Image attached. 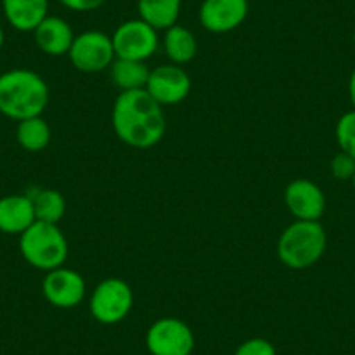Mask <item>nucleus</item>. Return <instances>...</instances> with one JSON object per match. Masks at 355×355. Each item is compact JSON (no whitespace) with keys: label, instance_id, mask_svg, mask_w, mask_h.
<instances>
[{"label":"nucleus","instance_id":"21","mask_svg":"<svg viewBox=\"0 0 355 355\" xmlns=\"http://www.w3.org/2000/svg\"><path fill=\"white\" fill-rule=\"evenodd\" d=\"M336 141L341 152L355 159V110L341 115L336 122Z\"/></svg>","mask_w":355,"mask_h":355},{"label":"nucleus","instance_id":"17","mask_svg":"<svg viewBox=\"0 0 355 355\" xmlns=\"http://www.w3.org/2000/svg\"><path fill=\"white\" fill-rule=\"evenodd\" d=\"M150 71L152 70L146 67V61L115 58V61L110 67V77L115 87L121 89V93H128V91L145 89Z\"/></svg>","mask_w":355,"mask_h":355},{"label":"nucleus","instance_id":"18","mask_svg":"<svg viewBox=\"0 0 355 355\" xmlns=\"http://www.w3.org/2000/svg\"><path fill=\"white\" fill-rule=\"evenodd\" d=\"M138 12L143 21L159 32L174 26L182 12V0H138Z\"/></svg>","mask_w":355,"mask_h":355},{"label":"nucleus","instance_id":"22","mask_svg":"<svg viewBox=\"0 0 355 355\" xmlns=\"http://www.w3.org/2000/svg\"><path fill=\"white\" fill-rule=\"evenodd\" d=\"M331 174L340 182H352L355 174V159L348 153L340 152L333 157L329 164Z\"/></svg>","mask_w":355,"mask_h":355},{"label":"nucleus","instance_id":"14","mask_svg":"<svg viewBox=\"0 0 355 355\" xmlns=\"http://www.w3.org/2000/svg\"><path fill=\"white\" fill-rule=\"evenodd\" d=\"M37 221L32 197L15 193L0 199V232L8 235H21Z\"/></svg>","mask_w":355,"mask_h":355},{"label":"nucleus","instance_id":"20","mask_svg":"<svg viewBox=\"0 0 355 355\" xmlns=\"http://www.w3.org/2000/svg\"><path fill=\"white\" fill-rule=\"evenodd\" d=\"M30 197H32L37 221L58 225L63 220L67 213V200L61 196V192L54 189H40L35 196Z\"/></svg>","mask_w":355,"mask_h":355},{"label":"nucleus","instance_id":"8","mask_svg":"<svg viewBox=\"0 0 355 355\" xmlns=\"http://www.w3.org/2000/svg\"><path fill=\"white\" fill-rule=\"evenodd\" d=\"M112 42L115 58L146 61L159 49V32L141 18L128 19L115 28Z\"/></svg>","mask_w":355,"mask_h":355},{"label":"nucleus","instance_id":"6","mask_svg":"<svg viewBox=\"0 0 355 355\" xmlns=\"http://www.w3.org/2000/svg\"><path fill=\"white\" fill-rule=\"evenodd\" d=\"M71 64L84 73H98L112 67L115 61V49L112 35L100 30H87L75 35L68 53Z\"/></svg>","mask_w":355,"mask_h":355},{"label":"nucleus","instance_id":"2","mask_svg":"<svg viewBox=\"0 0 355 355\" xmlns=\"http://www.w3.org/2000/svg\"><path fill=\"white\" fill-rule=\"evenodd\" d=\"M49 105V85L28 68L0 73V114L12 121L39 117Z\"/></svg>","mask_w":355,"mask_h":355},{"label":"nucleus","instance_id":"23","mask_svg":"<svg viewBox=\"0 0 355 355\" xmlns=\"http://www.w3.org/2000/svg\"><path fill=\"white\" fill-rule=\"evenodd\" d=\"M234 355H277V350L272 341L265 338H249L244 343L239 345Z\"/></svg>","mask_w":355,"mask_h":355},{"label":"nucleus","instance_id":"12","mask_svg":"<svg viewBox=\"0 0 355 355\" xmlns=\"http://www.w3.org/2000/svg\"><path fill=\"white\" fill-rule=\"evenodd\" d=\"M248 0H204L199 9V21L211 33H228L248 18Z\"/></svg>","mask_w":355,"mask_h":355},{"label":"nucleus","instance_id":"27","mask_svg":"<svg viewBox=\"0 0 355 355\" xmlns=\"http://www.w3.org/2000/svg\"><path fill=\"white\" fill-rule=\"evenodd\" d=\"M352 187H354V192H355V174H354V178H352Z\"/></svg>","mask_w":355,"mask_h":355},{"label":"nucleus","instance_id":"9","mask_svg":"<svg viewBox=\"0 0 355 355\" xmlns=\"http://www.w3.org/2000/svg\"><path fill=\"white\" fill-rule=\"evenodd\" d=\"M87 293L84 277L73 268L60 266L46 272L42 281V295L56 309L70 310L80 305Z\"/></svg>","mask_w":355,"mask_h":355},{"label":"nucleus","instance_id":"26","mask_svg":"<svg viewBox=\"0 0 355 355\" xmlns=\"http://www.w3.org/2000/svg\"><path fill=\"white\" fill-rule=\"evenodd\" d=\"M4 42H6V33H4V28L0 26V49H2Z\"/></svg>","mask_w":355,"mask_h":355},{"label":"nucleus","instance_id":"3","mask_svg":"<svg viewBox=\"0 0 355 355\" xmlns=\"http://www.w3.org/2000/svg\"><path fill=\"white\" fill-rule=\"evenodd\" d=\"M326 248L327 234L319 221L296 220L279 237L277 254L293 270H305L322 258Z\"/></svg>","mask_w":355,"mask_h":355},{"label":"nucleus","instance_id":"7","mask_svg":"<svg viewBox=\"0 0 355 355\" xmlns=\"http://www.w3.org/2000/svg\"><path fill=\"white\" fill-rule=\"evenodd\" d=\"M146 350L152 355H192L196 336L192 327L176 317H162L148 327Z\"/></svg>","mask_w":355,"mask_h":355},{"label":"nucleus","instance_id":"15","mask_svg":"<svg viewBox=\"0 0 355 355\" xmlns=\"http://www.w3.org/2000/svg\"><path fill=\"white\" fill-rule=\"evenodd\" d=\"M9 25L18 32H33L49 16V0H2Z\"/></svg>","mask_w":355,"mask_h":355},{"label":"nucleus","instance_id":"28","mask_svg":"<svg viewBox=\"0 0 355 355\" xmlns=\"http://www.w3.org/2000/svg\"><path fill=\"white\" fill-rule=\"evenodd\" d=\"M352 42H354V47H355V32H354V37H352Z\"/></svg>","mask_w":355,"mask_h":355},{"label":"nucleus","instance_id":"16","mask_svg":"<svg viewBox=\"0 0 355 355\" xmlns=\"http://www.w3.org/2000/svg\"><path fill=\"white\" fill-rule=\"evenodd\" d=\"M197 39L187 26L174 25L166 30L164 35V51L171 63L182 67V64L190 63L197 56Z\"/></svg>","mask_w":355,"mask_h":355},{"label":"nucleus","instance_id":"25","mask_svg":"<svg viewBox=\"0 0 355 355\" xmlns=\"http://www.w3.org/2000/svg\"><path fill=\"white\" fill-rule=\"evenodd\" d=\"M348 96H350L352 107H354V110H355V70L352 71L350 80H348Z\"/></svg>","mask_w":355,"mask_h":355},{"label":"nucleus","instance_id":"4","mask_svg":"<svg viewBox=\"0 0 355 355\" xmlns=\"http://www.w3.org/2000/svg\"><path fill=\"white\" fill-rule=\"evenodd\" d=\"M19 252L30 266L51 272L67 261L68 241L58 225L35 221L19 235Z\"/></svg>","mask_w":355,"mask_h":355},{"label":"nucleus","instance_id":"10","mask_svg":"<svg viewBox=\"0 0 355 355\" xmlns=\"http://www.w3.org/2000/svg\"><path fill=\"white\" fill-rule=\"evenodd\" d=\"M146 93L159 105H178L189 98L192 91L190 75L178 64H162L150 71L146 82Z\"/></svg>","mask_w":355,"mask_h":355},{"label":"nucleus","instance_id":"24","mask_svg":"<svg viewBox=\"0 0 355 355\" xmlns=\"http://www.w3.org/2000/svg\"><path fill=\"white\" fill-rule=\"evenodd\" d=\"M105 2H107V0H60V4L63 6V8L75 12L96 11V9H100Z\"/></svg>","mask_w":355,"mask_h":355},{"label":"nucleus","instance_id":"11","mask_svg":"<svg viewBox=\"0 0 355 355\" xmlns=\"http://www.w3.org/2000/svg\"><path fill=\"white\" fill-rule=\"evenodd\" d=\"M284 204L296 220L319 221L326 211V196L317 183L298 178L286 187Z\"/></svg>","mask_w":355,"mask_h":355},{"label":"nucleus","instance_id":"5","mask_svg":"<svg viewBox=\"0 0 355 355\" xmlns=\"http://www.w3.org/2000/svg\"><path fill=\"white\" fill-rule=\"evenodd\" d=\"M135 305L131 286L119 277L101 281L89 298V312L100 324L114 326L122 322Z\"/></svg>","mask_w":355,"mask_h":355},{"label":"nucleus","instance_id":"13","mask_svg":"<svg viewBox=\"0 0 355 355\" xmlns=\"http://www.w3.org/2000/svg\"><path fill=\"white\" fill-rule=\"evenodd\" d=\"M32 33L37 47L44 54L54 58L70 53V47L75 39L70 23L60 16H47Z\"/></svg>","mask_w":355,"mask_h":355},{"label":"nucleus","instance_id":"1","mask_svg":"<svg viewBox=\"0 0 355 355\" xmlns=\"http://www.w3.org/2000/svg\"><path fill=\"white\" fill-rule=\"evenodd\" d=\"M117 138L132 148H152L166 135V114L146 89L121 93L112 108Z\"/></svg>","mask_w":355,"mask_h":355},{"label":"nucleus","instance_id":"19","mask_svg":"<svg viewBox=\"0 0 355 355\" xmlns=\"http://www.w3.org/2000/svg\"><path fill=\"white\" fill-rule=\"evenodd\" d=\"M51 138H53V132H51L49 124H47V121L42 115L18 122L16 139H18L19 146L26 150V152H42V150L49 146Z\"/></svg>","mask_w":355,"mask_h":355}]
</instances>
